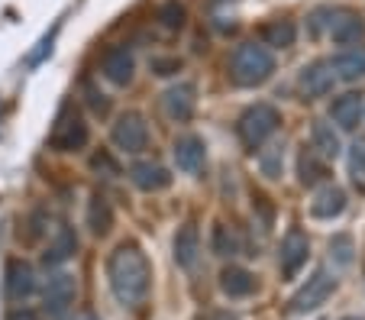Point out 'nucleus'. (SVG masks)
<instances>
[{"label": "nucleus", "instance_id": "1", "mask_svg": "<svg viewBox=\"0 0 365 320\" xmlns=\"http://www.w3.org/2000/svg\"><path fill=\"white\" fill-rule=\"evenodd\" d=\"M107 279H110V291L120 304H143L152 288V269L145 252L136 243H120L107 259Z\"/></svg>", "mask_w": 365, "mask_h": 320}, {"label": "nucleus", "instance_id": "2", "mask_svg": "<svg viewBox=\"0 0 365 320\" xmlns=\"http://www.w3.org/2000/svg\"><path fill=\"white\" fill-rule=\"evenodd\" d=\"M275 71V56L272 49H265L262 42H242L233 49V58H230V78L240 88H259L265 84Z\"/></svg>", "mask_w": 365, "mask_h": 320}, {"label": "nucleus", "instance_id": "3", "mask_svg": "<svg viewBox=\"0 0 365 320\" xmlns=\"http://www.w3.org/2000/svg\"><path fill=\"white\" fill-rule=\"evenodd\" d=\"M278 126H282V113H278V107L252 104L249 110H242L240 123H236V133H240V140L255 153V149L262 146V143L269 140Z\"/></svg>", "mask_w": 365, "mask_h": 320}, {"label": "nucleus", "instance_id": "4", "mask_svg": "<svg viewBox=\"0 0 365 320\" xmlns=\"http://www.w3.org/2000/svg\"><path fill=\"white\" fill-rule=\"evenodd\" d=\"M91 140V130L88 123H84L81 113H75L71 107H65L62 113H58L56 126H52V136H48V146L56 149V153H78V149H84Z\"/></svg>", "mask_w": 365, "mask_h": 320}, {"label": "nucleus", "instance_id": "5", "mask_svg": "<svg viewBox=\"0 0 365 320\" xmlns=\"http://www.w3.org/2000/svg\"><path fill=\"white\" fill-rule=\"evenodd\" d=\"M333 288H336V275H330V269H327V265H320V269H314V275L304 282L301 291L291 298V311H294V314L317 311L320 304H327V298L333 294Z\"/></svg>", "mask_w": 365, "mask_h": 320}, {"label": "nucleus", "instance_id": "6", "mask_svg": "<svg viewBox=\"0 0 365 320\" xmlns=\"http://www.w3.org/2000/svg\"><path fill=\"white\" fill-rule=\"evenodd\" d=\"M113 143H117V149H123V153H143L145 146H149V123H145L143 113L136 110H126L117 117V123H113Z\"/></svg>", "mask_w": 365, "mask_h": 320}, {"label": "nucleus", "instance_id": "7", "mask_svg": "<svg viewBox=\"0 0 365 320\" xmlns=\"http://www.w3.org/2000/svg\"><path fill=\"white\" fill-rule=\"evenodd\" d=\"M75 294H78V285L68 272L52 275L46 285V314L52 320H65L71 311V304H75Z\"/></svg>", "mask_w": 365, "mask_h": 320}, {"label": "nucleus", "instance_id": "8", "mask_svg": "<svg viewBox=\"0 0 365 320\" xmlns=\"http://www.w3.org/2000/svg\"><path fill=\"white\" fill-rule=\"evenodd\" d=\"M310 256V239L304 237V230H288L282 239V249H278V265H282V275L284 279H294L297 272L307 265Z\"/></svg>", "mask_w": 365, "mask_h": 320}, {"label": "nucleus", "instance_id": "9", "mask_svg": "<svg viewBox=\"0 0 365 320\" xmlns=\"http://www.w3.org/2000/svg\"><path fill=\"white\" fill-rule=\"evenodd\" d=\"M336 84V75H333L330 62H314V65H304L301 75H297V88H301L304 98H327Z\"/></svg>", "mask_w": 365, "mask_h": 320}, {"label": "nucleus", "instance_id": "10", "mask_svg": "<svg viewBox=\"0 0 365 320\" xmlns=\"http://www.w3.org/2000/svg\"><path fill=\"white\" fill-rule=\"evenodd\" d=\"M101 71H103V78H107L110 84L126 88V84L133 81L136 62H133V56H130L126 46H110V49L103 52V58H101Z\"/></svg>", "mask_w": 365, "mask_h": 320}, {"label": "nucleus", "instance_id": "11", "mask_svg": "<svg viewBox=\"0 0 365 320\" xmlns=\"http://www.w3.org/2000/svg\"><path fill=\"white\" fill-rule=\"evenodd\" d=\"M36 291V272L23 259H10L7 262V279H4V294L7 301H26Z\"/></svg>", "mask_w": 365, "mask_h": 320}, {"label": "nucleus", "instance_id": "12", "mask_svg": "<svg viewBox=\"0 0 365 320\" xmlns=\"http://www.w3.org/2000/svg\"><path fill=\"white\" fill-rule=\"evenodd\" d=\"M330 36L339 46H352L365 36V20L352 10H333L330 14Z\"/></svg>", "mask_w": 365, "mask_h": 320}, {"label": "nucleus", "instance_id": "13", "mask_svg": "<svg viewBox=\"0 0 365 320\" xmlns=\"http://www.w3.org/2000/svg\"><path fill=\"white\" fill-rule=\"evenodd\" d=\"M130 181L136 185L139 191H162L172 185V175H168V168H162L159 162H136V165L130 168Z\"/></svg>", "mask_w": 365, "mask_h": 320}, {"label": "nucleus", "instance_id": "14", "mask_svg": "<svg viewBox=\"0 0 365 320\" xmlns=\"http://www.w3.org/2000/svg\"><path fill=\"white\" fill-rule=\"evenodd\" d=\"M162 104H165V113L175 120V123H187V120L194 117V88L191 84H175V88L165 91V98H162Z\"/></svg>", "mask_w": 365, "mask_h": 320}, {"label": "nucleus", "instance_id": "15", "mask_svg": "<svg viewBox=\"0 0 365 320\" xmlns=\"http://www.w3.org/2000/svg\"><path fill=\"white\" fill-rule=\"evenodd\" d=\"M175 262L181 269H194L197 265V256H200V233L194 223H185L178 233H175Z\"/></svg>", "mask_w": 365, "mask_h": 320}, {"label": "nucleus", "instance_id": "16", "mask_svg": "<svg viewBox=\"0 0 365 320\" xmlns=\"http://www.w3.org/2000/svg\"><path fill=\"white\" fill-rule=\"evenodd\" d=\"M330 68L336 78L343 81H356V78L365 75V46H349V49L336 52L330 58Z\"/></svg>", "mask_w": 365, "mask_h": 320}, {"label": "nucleus", "instance_id": "17", "mask_svg": "<svg viewBox=\"0 0 365 320\" xmlns=\"http://www.w3.org/2000/svg\"><path fill=\"white\" fill-rule=\"evenodd\" d=\"M346 210V191L336 188V185H327V188L317 191V197L310 201V217L317 220H333Z\"/></svg>", "mask_w": 365, "mask_h": 320}, {"label": "nucleus", "instance_id": "18", "mask_svg": "<svg viewBox=\"0 0 365 320\" xmlns=\"http://www.w3.org/2000/svg\"><path fill=\"white\" fill-rule=\"evenodd\" d=\"M220 291L227 298H249L255 291V275L249 269H240V265H230V269L220 272Z\"/></svg>", "mask_w": 365, "mask_h": 320}, {"label": "nucleus", "instance_id": "19", "mask_svg": "<svg viewBox=\"0 0 365 320\" xmlns=\"http://www.w3.org/2000/svg\"><path fill=\"white\" fill-rule=\"evenodd\" d=\"M175 165L181 172H197L204 165V140H197V136H178L175 140Z\"/></svg>", "mask_w": 365, "mask_h": 320}, {"label": "nucleus", "instance_id": "20", "mask_svg": "<svg viewBox=\"0 0 365 320\" xmlns=\"http://www.w3.org/2000/svg\"><path fill=\"white\" fill-rule=\"evenodd\" d=\"M362 113H365V104L359 94H343V98H336L330 107V117L336 120L343 130H356V126L362 123Z\"/></svg>", "mask_w": 365, "mask_h": 320}, {"label": "nucleus", "instance_id": "21", "mask_svg": "<svg viewBox=\"0 0 365 320\" xmlns=\"http://www.w3.org/2000/svg\"><path fill=\"white\" fill-rule=\"evenodd\" d=\"M88 227L94 237H107L113 230V207L103 195H91L88 204Z\"/></svg>", "mask_w": 365, "mask_h": 320}, {"label": "nucleus", "instance_id": "22", "mask_svg": "<svg viewBox=\"0 0 365 320\" xmlns=\"http://www.w3.org/2000/svg\"><path fill=\"white\" fill-rule=\"evenodd\" d=\"M262 46L265 49H288V46H294V39H297V26H294V20H269L262 26Z\"/></svg>", "mask_w": 365, "mask_h": 320}, {"label": "nucleus", "instance_id": "23", "mask_svg": "<svg viewBox=\"0 0 365 320\" xmlns=\"http://www.w3.org/2000/svg\"><path fill=\"white\" fill-rule=\"evenodd\" d=\"M297 178H301L304 188H310V185H317V181L327 178V162L307 146H304L301 155H297Z\"/></svg>", "mask_w": 365, "mask_h": 320}, {"label": "nucleus", "instance_id": "24", "mask_svg": "<svg viewBox=\"0 0 365 320\" xmlns=\"http://www.w3.org/2000/svg\"><path fill=\"white\" fill-rule=\"evenodd\" d=\"M75 252H78L75 230H71V227H58L56 239H52V246H48V252H46V265H62V262H68Z\"/></svg>", "mask_w": 365, "mask_h": 320}, {"label": "nucleus", "instance_id": "25", "mask_svg": "<svg viewBox=\"0 0 365 320\" xmlns=\"http://www.w3.org/2000/svg\"><path fill=\"white\" fill-rule=\"evenodd\" d=\"M310 140H314V153L317 155H324V159H333V155L339 153V136H336V130H333L327 120H317L314 123V130H310Z\"/></svg>", "mask_w": 365, "mask_h": 320}, {"label": "nucleus", "instance_id": "26", "mask_svg": "<svg viewBox=\"0 0 365 320\" xmlns=\"http://www.w3.org/2000/svg\"><path fill=\"white\" fill-rule=\"evenodd\" d=\"M214 252L217 256H236L240 252V237L230 230L227 223H217L214 227Z\"/></svg>", "mask_w": 365, "mask_h": 320}, {"label": "nucleus", "instance_id": "27", "mask_svg": "<svg viewBox=\"0 0 365 320\" xmlns=\"http://www.w3.org/2000/svg\"><path fill=\"white\" fill-rule=\"evenodd\" d=\"M349 178L359 191H365V140L352 143L349 149Z\"/></svg>", "mask_w": 365, "mask_h": 320}, {"label": "nucleus", "instance_id": "28", "mask_svg": "<svg viewBox=\"0 0 365 320\" xmlns=\"http://www.w3.org/2000/svg\"><path fill=\"white\" fill-rule=\"evenodd\" d=\"M155 16H159V23H162L165 29H181V26H185V20H187L185 7H181L178 0H165Z\"/></svg>", "mask_w": 365, "mask_h": 320}, {"label": "nucleus", "instance_id": "29", "mask_svg": "<svg viewBox=\"0 0 365 320\" xmlns=\"http://www.w3.org/2000/svg\"><path fill=\"white\" fill-rule=\"evenodd\" d=\"M259 165H262V175L278 178V175H282V146H272L269 153L259 155Z\"/></svg>", "mask_w": 365, "mask_h": 320}, {"label": "nucleus", "instance_id": "30", "mask_svg": "<svg viewBox=\"0 0 365 320\" xmlns=\"http://www.w3.org/2000/svg\"><path fill=\"white\" fill-rule=\"evenodd\" d=\"M330 252H333V256H336V262H339V265H349V262H352V239L346 237V233H339V237H333Z\"/></svg>", "mask_w": 365, "mask_h": 320}, {"label": "nucleus", "instance_id": "31", "mask_svg": "<svg viewBox=\"0 0 365 320\" xmlns=\"http://www.w3.org/2000/svg\"><path fill=\"white\" fill-rule=\"evenodd\" d=\"M91 168H94V172H101V175H107V178L120 175V165H117V159H113L110 153H97L94 159H91Z\"/></svg>", "mask_w": 365, "mask_h": 320}, {"label": "nucleus", "instance_id": "32", "mask_svg": "<svg viewBox=\"0 0 365 320\" xmlns=\"http://www.w3.org/2000/svg\"><path fill=\"white\" fill-rule=\"evenodd\" d=\"M178 68H181V62H175V58H152V71L155 75H175Z\"/></svg>", "mask_w": 365, "mask_h": 320}, {"label": "nucleus", "instance_id": "33", "mask_svg": "<svg viewBox=\"0 0 365 320\" xmlns=\"http://www.w3.org/2000/svg\"><path fill=\"white\" fill-rule=\"evenodd\" d=\"M88 104H91V110H94V113H107V110H110V100L103 98V94H97L94 88H88Z\"/></svg>", "mask_w": 365, "mask_h": 320}, {"label": "nucleus", "instance_id": "34", "mask_svg": "<svg viewBox=\"0 0 365 320\" xmlns=\"http://www.w3.org/2000/svg\"><path fill=\"white\" fill-rule=\"evenodd\" d=\"M197 320H240V314H233V311H207L204 317H197Z\"/></svg>", "mask_w": 365, "mask_h": 320}, {"label": "nucleus", "instance_id": "35", "mask_svg": "<svg viewBox=\"0 0 365 320\" xmlns=\"http://www.w3.org/2000/svg\"><path fill=\"white\" fill-rule=\"evenodd\" d=\"M7 320H39V317H36V311H29V307H16V311L7 314Z\"/></svg>", "mask_w": 365, "mask_h": 320}, {"label": "nucleus", "instance_id": "36", "mask_svg": "<svg viewBox=\"0 0 365 320\" xmlns=\"http://www.w3.org/2000/svg\"><path fill=\"white\" fill-rule=\"evenodd\" d=\"M81 320H97V317H91V314H88V317H81Z\"/></svg>", "mask_w": 365, "mask_h": 320}, {"label": "nucleus", "instance_id": "37", "mask_svg": "<svg viewBox=\"0 0 365 320\" xmlns=\"http://www.w3.org/2000/svg\"><path fill=\"white\" fill-rule=\"evenodd\" d=\"M346 320H362V317H346Z\"/></svg>", "mask_w": 365, "mask_h": 320}]
</instances>
